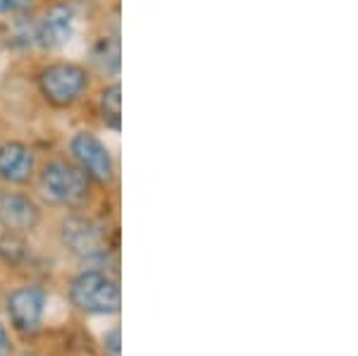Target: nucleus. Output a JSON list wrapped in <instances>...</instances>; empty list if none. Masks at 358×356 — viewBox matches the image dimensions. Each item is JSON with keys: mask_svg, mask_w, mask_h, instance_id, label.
I'll return each mask as SVG.
<instances>
[{"mask_svg": "<svg viewBox=\"0 0 358 356\" xmlns=\"http://www.w3.org/2000/svg\"><path fill=\"white\" fill-rule=\"evenodd\" d=\"M69 299L84 313L110 315L120 311V285L106 273L86 271L72 280Z\"/></svg>", "mask_w": 358, "mask_h": 356, "instance_id": "1", "label": "nucleus"}, {"mask_svg": "<svg viewBox=\"0 0 358 356\" xmlns=\"http://www.w3.org/2000/svg\"><path fill=\"white\" fill-rule=\"evenodd\" d=\"M41 187L55 204L77 206L89 194V177L82 168H74L65 160H53L41 172Z\"/></svg>", "mask_w": 358, "mask_h": 356, "instance_id": "2", "label": "nucleus"}, {"mask_svg": "<svg viewBox=\"0 0 358 356\" xmlns=\"http://www.w3.org/2000/svg\"><path fill=\"white\" fill-rule=\"evenodd\" d=\"M38 84H41L45 101L65 108L72 106L84 94L89 79H86L84 67L74 65V62H57V65L45 67L38 77Z\"/></svg>", "mask_w": 358, "mask_h": 356, "instance_id": "3", "label": "nucleus"}, {"mask_svg": "<svg viewBox=\"0 0 358 356\" xmlns=\"http://www.w3.org/2000/svg\"><path fill=\"white\" fill-rule=\"evenodd\" d=\"M72 153L77 158L79 168L86 172V177L101 182V185H108L115 175V165H113V156L101 141L96 139L91 131H79L72 139Z\"/></svg>", "mask_w": 358, "mask_h": 356, "instance_id": "4", "label": "nucleus"}, {"mask_svg": "<svg viewBox=\"0 0 358 356\" xmlns=\"http://www.w3.org/2000/svg\"><path fill=\"white\" fill-rule=\"evenodd\" d=\"M45 311V292L41 287H20L8 299V315L20 332H36Z\"/></svg>", "mask_w": 358, "mask_h": 356, "instance_id": "5", "label": "nucleus"}, {"mask_svg": "<svg viewBox=\"0 0 358 356\" xmlns=\"http://www.w3.org/2000/svg\"><path fill=\"white\" fill-rule=\"evenodd\" d=\"M74 31V10L67 3H55L45 10L36 27V41L43 48H60L72 38Z\"/></svg>", "mask_w": 358, "mask_h": 356, "instance_id": "6", "label": "nucleus"}, {"mask_svg": "<svg viewBox=\"0 0 358 356\" xmlns=\"http://www.w3.org/2000/svg\"><path fill=\"white\" fill-rule=\"evenodd\" d=\"M62 242L72 254L77 256H98L103 251L101 232L94 222L84 220V218H69L62 225Z\"/></svg>", "mask_w": 358, "mask_h": 356, "instance_id": "7", "label": "nucleus"}, {"mask_svg": "<svg viewBox=\"0 0 358 356\" xmlns=\"http://www.w3.org/2000/svg\"><path fill=\"white\" fill-rule=\"evenodd\" d=\"M34 172L31 148L20 141H8L0 146V177L10 185H24Z\"/></svg>", "mask_w": 358, "mask_h": 356, "instance_id": "8", "label": "nucleus"}, {"mask_svg": "<svg viewBox=\"0 0 358 356\" xmlns=\"http://www.w3.org/2000/svg\"><path fill=\"white\" fill-rule=\"evenodd\" d=\"M0 220L5 227L24 232L34 229L38 222V206L24 194H3L0 197Z\"/></svg>", "mask_w": 358, "mask_h": 356, "instance_id": "9", "label": "nucleus"}, {"mask_svg": "<svg viewBox=\"0 0 358 356\" xmlns=\"http://www.w3.org/2000/svg\"><path fill=\"white\" fill-rule=\"evenodd\" d=\"M122 89L120 84L108 86L101 94V113H103V122L110 129L117 131L120 129V115H122Z\"/></svg>", "mask_w": 358, "mask_h": 356, "instance_id": "10", "label": "nucleus"}, {"mask_svg": "<svg viewBox=\"0 0 358 356\" xmlns=\"http://www.w3.org/2000/svg\"><path fill=\"white\" fill-rule=\"evenodd\" d=\"M27 258V244L15 232H8L0 237V261L8 266H20Z\"/></svg>", "mask_w": 358, "mask_h": 356, "instance_id": "11", "label": "nucleus"}, {"mask_svg": "<svg viewBox=\"0 0 358 356\" xmlns=\"http://www.w3.org/2000/svg\"><path fill=\"white\" fill-rule=\"evenodd\" d=\"M94 60L103 67V70L115 72L120 67V43L103 38V41L98 43V48L94 50Z\"/></svg>", "mask_w": 358, "mask_h": 356, "instance_id": "12", "label": "nucleus"}, {"mask_svg": "<svg viewBox=\"0 0 358 356\" xmlns=\"http://www.w3.org/2000/svg\"><path fill=\"white\" fill-rule=\"evenodd\" d=\"M103 352L106 356H122V332L120 328H113L103 337Z\"/></svg>", "mask_w": 358, "mask_h": 356, "instance_id": "13", "label": "nucleus"}, {"mask_svg": "<svg viewBox=\"0 0 358 356\" xmlns=\"http://www.w3.org/2000/svg\"><path fill=\"white\" fill-rule=\"evenodd\" d=\"M34 0H0V15L5 13H20V10H27Z\"/></svg>", "mask_w": 358, "mask_h": 356, "instance_id": "14", "label": "nucleus"}, {"mask_svg": "<svg viewBox=\"0 0 358 356\" xmlns=\"http://www.w3.org/2000/svg\"><path fill=\"white\" fill-rule=\"evenodd\" d=\"M10 349H13V344H10V337L5 328L0 325V356H10Z\"/></svg>", "mask_w": 358, "mask_h": 356, "instance_id": "15", "label": "nucleus"}, {"mask_svg": "<svg viewBox=\"0 0 358 356\" xmlns=\"http://www.w3.org/2000/svg\"><path fill=\"white\" fill-rule=\"evenodd\" d=\"M20 356H34V354H29V352H27V354H20Z\"/></svg>", "mask_w": 358, "mask_h": 356, "instance_id": "16", "label": "nucleus"}]
</instances>
